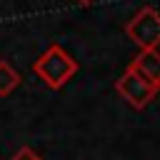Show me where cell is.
Returning a JSON list of instances; mask_svg holds the SVG:
<instances>
[{"label":"cell","instance_id":"6da1fadb","mask_svg":"<svg viewBox=\"0 0 160 160\" xmlns=\"http://www.w3.org/2000/svg\"><path fill=\"white\" fill-rule=\"evenodd\" d=\"M75 72H78V60L70 52H65L60 45H50L35 60V75L50 90H60Z\"/></svg>","mask_w":160,"mask_h":160},{"label":"cell","instance_id":"7a4b0ae2","mask_svg":"<svg viewBox=\"0 0 160 160\" xmlns=\"http://www.w3.org/2000/svg\"><path fill=\"white\" fill-rule=\"evenodd\" d=\"M128 38L140 48V50H152L160 45V12L150 5L140 8L130 22L125 25Z\"/></svg>","mask_w":160,"mask_h":160},{"label":"cell","instance_id":"3957f363","mask_svg":"<svg viewBox=\"0 0 160 160\" xmlns=\"http://www.w3.org/2000/svg\"><path fill=\"white\" fill-rule=\"evenodd\" d=\"M115 90H118V95H120L130 108L142 110V108H145V105L158 95L160 85H155V82L145 80V78H142V75H138L132 68H128V70L120 75V80L115 82Z\"/></svg>","mask_w":160,"mask_h":160},{"label":"cell","instance_id":"277c9868","mask_svg":"<svg viewBox=\"0 0 160 160\" xmlns=\"http://www.w3.org/2000/svg\"><path fill=\"white\" fill-rule=\"evenodd\" d=\"M130 68H132L138 75H142L145 80L160 85V50H158V48H152V50H140V52L132 58Z\"/></svg>","mask_w":160,"mask_h":160},{"label":"cell","instance_id":"5b68a950","mask_svg":"<svg viewBox=\"0 0 160 160\" xmlns=\"http://www.w3.org/2000/svg\"><path fill=\"white\" fill-rule=\"evenodd\" d=\"M20 72L8 62V60H0V98H5V95H10L18 85H20Z\"/></svg>","mask_w":160,"mask_h":160},{"label":"cell","instance_id":"8992f818","mask_svg":"<svg viewBox=\"0 0 160 160\" xmlns=\"http://www.w3.org/2000/svg\"><path fill=\"white\" fill-rule=\"evenodd\" d=\"M12 160H40V155H38L32 148H28V145H25V148H20V150L12 155Z\"/></svg>","mask_w":160,"mask_h":160},{"label":"cell","instance_id":"52a82bcc","mask_svg":"<svg viewBox=\"0 0 160 160\" xmlns=\"http://www.w3.org/2000/svg\"><path fill=\"white\" fill-rule=\"evenodd\" d=\"M78 2H82V5H85V2H92V0H78Z\"/></svg>","mask_w":160,"mask_h":160}]
</instances>
